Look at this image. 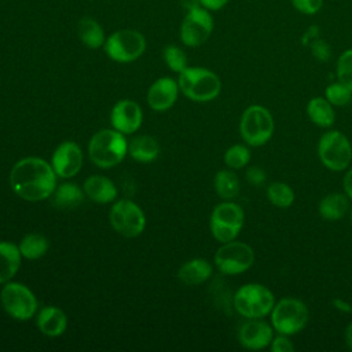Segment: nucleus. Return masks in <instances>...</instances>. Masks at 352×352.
<instances>
[{
	"instance_id": "24",
	"label": "nucleus",
	"mask_w": 352,
	"mask_h": 352,
	"mask_svg": "<svg viewBox=\"0 0 352 352\" xmlns=\"http://www.w3.org/2000/svg\"><path fill=\"white\" fill-rule=\"evenodd\" d=\"M307 114L309 120L320 128H330L336 120L333 104L322 96H315L308 102Z\"/></svg>"
},
{
	"instance_id": "10",
	"label": "nucleus",
	"mask_w": 352,
	"mask_h": 352,
	"mask_svg": "<svg viewBox=\"0 0 352 352\" xmlns=\"http://www.w3.org/2000/svg\"><path fill=\"white\" fill-rule=\"evenodd\" d=\"M254 263V252L250 245L241 241L223 243L216 254L214 264L221 274L238 275L248 271Z\"/></svg>"
},
{
	"instance_id": "5",
	"label": "nucleus",
	"mask_w": 352,
	"mask_h": 352,
	"mask_svg": "<svg viewBox=\"0 0 352 352\" xmlns=\"http://www.w3.org/2000/svg\"><path fill=\"white\" fill-rule=\"evenodd\" d=\"M275 122L270 110L261 104H250L241 116L239 133L245 143L253 147L265 144L274 133Z\"/></svg>"
},
{
	"instance_id": "18",
	"label": "nucleus",
	"mask_w": 352,
	"mask_h": 352,
	"mask_svg": "<svg viewBox=\"0 0 352 352\" xmlns=\"http://www.w3.org/2000/svg\"><path fill=\"white\" fill-rule=\"evenodd\" d=\"M38 330L48 337H58L65 333L67 326L66 315L58 307H44L37 315Z\"/></svg>"
},
{
	"instance_id": "17",
	"label": "nucleus",
	"mask_w": 352,
	"mask_h": 352,
	"mask_svg": "<svg viewBox=\"0 0 352 352\" xmlns=\"http://www.w3.org/2000/svg\"><path fill=\"white\" fill-rule=\"evenodd\" d=\"M179 94V84L170 77H161L153 82L147 92V103L155 111L170 109Z\"/></svg>"
},
{
	"instance_id": "33",
	"label": "nucleus",
	"mask_w": 352,
	"mask_h": 352,
	"mask_svg": "<svg viewBox=\"0 0 352 352\" xmlns=\"http://www.w3.org/2000/svg\"><path fill=\"white\" fill-rule=\"evenodd\" d=\"M164 60L166 66L176 73H180L187 67V56L177 45H166L164 48Z\"/></svg>"
},
{
	"instance_id": "43",
	"label": "nucleus",
	"mask_w": 352,
	"mask_h": 352,
	"mask_svg": "<svg viewBox=\"0 0 352 352\" xmlns=\"http://www.w3.org/2000/svg\"><path fill=\"white\" fill-rule=\"evenodd\" d=\"M349 220H351V223H352V206H349Z\"/></svg>"
},
{
	"instance_id": "7",
	"label": "nucleus",
	"mask_w": 352,
	"mask_h": 352,
	"mask_svg": "<svg viewBox=\"0 0 352 352\" xmlns=\"http://www.w3.org/2000/svg\"><path fill=\"white\" fill-rule=\"evenodd\" d=\"M318 157L327 169L341 172L346 169L352 161L351 142L340 131H327L318 142Z\"/></svg>"
},
{
	"instance_id": "20",
	"label": "nucleus",
	"mask_w": 352,
	"mask_h": 352,
	"mask_svg": "<svg viewBox=\"0 0 352 352\" xmlns=\"http://www.w3.org/2000/svg\"><path fill=\"white\" fill-rule=\"evenodd\" d=\"M349 206V198L345 192H330L320 199L318 210L324 220L337 221L348 213Z\"/></svg>"
},
{
	"instance_id": "14",
	"label": "nucleus",
	"mask_w": 352,
	"mask_h": 352,
	"mask_svg": "<svg viewBox=\"0 0 352 352\" xmlns=\"http://www.w3.org/2000/svg\"><path fill=\"white\" fill-rule=\"evenodd\" d=\"M274 331L272 324L263 320V318L248 319L238 330V340L243 348L258 351L270 346L275 336Z\"/></svg>"
},
{
	"instance_id": "41",
	"label": "nucleus",
	"mask_w": 352,
	"mask_h": 352,
	"mask_svg": "<svg viewBox=\"0 0 352 352\" xmlns=\"http://www.w3.org/2000/svg\"><path fill=\"white\" fill-rule=\"evenodd\" d=\"M345 342L348 348L352 351V322H349V324L345 329Z\"/></svg>"
},
{
	"instance_id": "28",
	"label": "nucleus",
	"mask_w": 352,
	"mask_h": 352,
	"mask_svg": "<svg viewBox=\"0 0 352 352\" xmlns=\"http://www.w3.org/2000/svg\"><path fill=\"white\" fill-rule=\"evenodd\" d=\"M18 248L21 250L22 257L29 260H36L43 257L47 253L50 248V242L41 234H28L22 238Z\"/></svg>"
},
{
	"instance_id": "16",
	"label": "nucleus",
	"mask_w": 352,
	"mask_h": 352,
	"mask_svg": "<svg viewBox=\"0 0 352 352\" xmlns=\"http://www.w3.org/2000/svg\"><path fill=\"white\" fill-rule=\"evenodd\" d=\"M143 114L140 106L129 99L120 100L114 104L110 114L111 125L116 131L129 135L136 132L142 125Z\"/></svg>"
},
{
	"instance_id": "26",
	"label": "nucleus",
	"mask_w": 352,
	"mask_h": 352,
	"mask_svg": "<svg viewBox=\"0 0 352 352\" xmlns=\"http://www.w3.org/2000/svg\"><path fill=\"white\" fill-rule=\"evenodd\" d=\"M77 33L80 40L92 50L100 48L106 38H104V32L102 29V26L92 18L89 16H84L78 21L77 23Z\"/></svg>"
},
{
	"instance_id": "34",
	"label": "nucleus",
	"mask_w": 352,
	"mask_h": 352,
	"mask_svg": "<svg viewBox=\"0 0 352 352\" xmlns=\"http://www.w3.org/2000/svg\"><path fill=\"white\" fill-rule=\"evenodd\" d=\"M290 1L298 12L305 15L316 14L323 6V0H290Z\"/></svg>"
},
{
	"instance_id": "30",
	"label": "nucleus",
	"mask_w": 352,
	"mask_h": 352,
	"mask_svg": "<svg viewBox=\"0 0 352 352\" xmlns=\"http://www.w3.org/2000/svg\"><path fill=\"white\" fill-rule=\"evenodd\" d=\"M224 162L231 169H242L250 162V151L243 144H234L224 153Z\"/></svg>"
},
{
	"instance_id": "32",
	"label": "nucleus",
	"mask_w": 352,
	"mask_h": 352,
	"mask_svg": "<svg viewBox=\"0 0 352 352\" xmlns=\"http://www.w3.org/2000/svg\"><path fill=\"white\" fill-rule=\"evenodd\" d=\"M337 80L352 91V48L345 50L337 59Z\"/></svg>"
},
{
	"instance_id": "42",
	"label": "nucleus",
	"mask_w": 352,
	"mask_h": 352,
	"mask_svg": "<svg viewBox=\"0 0 352 352\" xmlns=\"http://www.w3.org/2000/svg\"><path fill=\"white\" fill-rule=\"evenodd\" d=\"M182 4L186 10H190L192 7H197V6H201L199 4V0H182Z\"/></svg>"
},
{
	"instance_id": "31",
	"label": "nucleus",
	"mask_w": 352,
	"mask_h": 352,
	"mask_svg": "<svg viewBox=\"0 0 352 352\" xmlns=\"http://www.w3.org/2000/svg\"><path fill=\"white\" fill-rule=\"evenodd\" d=\"M324 98L333 106H346L352 100V91L338 80L324 89Z\"/></svg>"
},
{
	"instance_id": "2",
	"label": "nucleus",
	"mask_w": 352,
	"mask_h": 352,
	"mask_svg": "<svg viewBox=\"0 0 352 352\" xmlns=\"http://www.w3.org/2000/svg\"><path fill=\"white\" fill-rule=\"evenodd\" d=\"M128 150L124 133L116 129H102L96 132L88 144L91 161L99 168L109 169L118 165Z\"/></svg>"
},
{
	"instance_id": "40",
	"label": "nucleus",
	"mask_w": 352,
	"mask_h": 352,
	"mask_svg": "<svg viewBox=\"0 0 352 352\" xmlns=\"http://www.w3.org/2000/svg\"><path fill=\"white\" fill-rule=\"evenodd\" d=\"M342 186H344V192L348 195V198L352 201V168L346 172V175L344 176L342 180Z\"/></svg>"
},
{
	"instance_id": "23",
	"label": "nucleus",
	"mask_w": 352,
	"mask_h": 352,
	"mask_svg": "<svg viewBox=\"0 0 352 352\" xmlns=\"http://www.w3.org/2000/svg\"><path fill=\"white\" fill-rule=\"evenodd\" d=\"M50 198L51 204L58 209H74L82 202L84 194L76 183H63L55 187Z\"/></svg>"
},
{
	"instance_id": "39",
	"label": "nucleus",
	"mask_w": 352,
	"mask_h": 352,
	"mask_svg": "<svg viewBox=\"0 0 352 352\" xmlns=\"http://www.w3.org/2000/svg\"><path fill=\"white\" fill-rule=\"evenodd\" d=\"M331 304H333V307H334L338 312H342V314H351V312H352V305H351L348 301H345L344 298L334 297V298L331 300Z\"/></svg>"
},
{
	"instance_id": "8",
	"label": "nucleus",
	"mask_w": 352,
	"mask_h": 352,
	"mask_svg": "<svg viewBox=\"0 0 352 352\" xmlns=\"http://www.w3.org/2000/svg\"><path fill=\"white\" fill-rule=\"evenodd\" d=\"M245 223L243 209L230 199L214 206L210 214V232L221 243L234 241Z\"/></svg>"
},
{
	"instance_id": "11",
	"label": "nucleus",
	"mask_w": 352,
	"mask_h": 352,
	"mask_svg": "<svg viewBox=\"0 0 352 352\" xmlns=\"http://www.w3.org/2000/svg\"><path fill=\"white\" fill-rule=\"evenodd\" d=\"M0 301L4 311L18 320H28L37 312V300L34 294L22 283H6L0 293Z\"/></svg>"
},
{
	"instance_id": "35",
	"label": "nucleus",
	"mask_w": 352,
	"mask_h": 352,
	"mask_svg": "<svg viewBox=\"0 0 352 352\" xmlns=\"http://www.w3.org/2000/svg\"><path fill=\"white\" fill-rule=\"evenodd\" d=\"M309 47H311V51H312V55L320 60V62H326L330 56V48L327 45L326 41H323L322 38H314L311 43H309Z\"/></svg>"
},
{
	"instance_id": "22",
	"label": "nucleus",
	"mask_w": 352,
	"mask_h": 352,
	"mask_svg": "<svg viewBox=\"0 0 352 352\" xmlns=\"http://www.w3.org/2000/svg\"><path fill=\"white\" fill-rule=\"evenodd\" d=\"M21 250L12 242H0V285L8 282L19 270Z\"/></svg>"
},
{
	"instance_id": "12",
	"label": "nucleus",
	"mask_w": 352,
	"mask_h": 352,
	"mask_svg": "<svg viewBox=\"0 0 352 352\" xmlns=\"http://www.w3.org/2000/svg\"><path fill=\"white\" fill-rule=\"evenodd\" d=\"M110 224L121 235L135 238L146 227V217L138 204L129 199L117 201L110 210Z\"/></svg>"
},
{
	"instance_id": "3",
	"label": "nucleus",
	"mask_w": 352,
	"mask_h": 352,
	"mask_svg": "<svg viewBox=\"0 0 352 352\" xmlns=\"http://www.w3.org/2000/svg\"><path fill=\"white\" fill-rule=\"evenodd\" d=\"M179 89L194 102H210L221 91L216 73L205 67H186L179 73Z\"/></svg>"
},
{
	"instance_id": "6",
	"label": "nucleus",
	"mask_w": 352,
	"mask_h": 352,
	"mask_svg": "<svg viewBox=\"0 0 352 352\" xmlns=\"http://www.w3.org/2000/svg\"><path fill=\"white\" fill-rule=\"evenodd\" d=\"M270 315L275 333L289 337L300 333L309 320V311L307 305L301 300L293 297H285L275 301Z\"/></svg>"
},
{
	"instance_id": "37",
	"label": "nucleus",
	"mask_w": 352,
	"mask_h": 352,
	"mask_svg": "<svg viewBox=\"0 0 352 352\" xmlns=\"http://www.w3.org/2000/svg\"><path fill=\"white\" fill-rule=\"evenodd\" d=\"M245 177L250 186L260 187L267 180V172L260 166H250V168H248Z\"/></svg>"
},
{
	"instance_id": "36",
	"label": "nucleus",
	"mask_w": 352,
	"mask_h": 352,
	"mask_svg": "<svg viewBox=\"0 0 352 352\" xmlns=\"http://www.w3.org/2000/svg\"><path fill=\"white\" fill-rule=\"evenodd\" d=\"M270 348L272 352H293L294 351V345L292 342V340L289 338V336L285 334H279L274 336Z\"/></svg>"
},
{
	"instance_id": "4",
	"label": "nucleus",
	"mask_w": 352,
	"mask_h": 352,
	"mask_svg": "<svg viewBox=\"0 0 352 352\" xmlns=\"http://www.w3.org/2000/svg\"><path fill=\"white\" fill-rule=\"evenodd\" d=\"M232 302L239 315L246 319H257L271 314L275 305V296L261 283H246L235 292Z\"/></svg>"
},
{
	"instance_id": "9",
	"label": "nucleus",
	"mask_w": 352,
	"mask_h": 352,
	"mask_svg": "<svg viewBox=\"0 0 352 352\" xmlns=\"http://www.w3.org/2000/svg\"><path fill=\"white\" fill-rule=\"evenodd\" d=\"M107 56L120 63L136 60L146 50L144 36L133 29H121L111 33L104 41Z\"/></svg>"
},
{
	"instance_id": "38",
	"label": "nucleus",
	"mask_w": 352,
	"mask_h": 352,
	"mask_svg": "<svg viewBox=\"0 0 352 352\" xmlns=\"http://www.w3.org/2000/svg\"><path fill=\"white\" fill-rule=\"evenodd\" d=\"M230 0H199V4L208 11H219L227 6Z\"/></svg>"
},
{
	"instance_id": "21",
	"label": "nucleus",
	"mask_w": 352,
	"mask_h": 352,
	"mask_svg": "<svg viewBox=\"0 0 352 352\" xmlns=\"http://www.w3.org/2000/svg\"><path fill=\"white\" fill-rule=\"evenodd\" d=\"M212 264L205 258H192L184 263L177 275L179 279L188 286H197L208 280L212 275Z\"/></svg>"
},
{
	"instance_id": "13",
	"label": "nucleus",
	"mask_w": 352,
	"mask_h": 352,
	"mask_svg": "<svg viewBox=\"0 0 352 352\" xmlns=\"http://www.w3.org/2000/svg\"><path fill=\"white\" fill-rule=\"evenodd\" d=\"M213 18L202 6L187 10V14L180 25V38L187 47L202 45L213 32Z\"/></svg>"
},
{
	"instance_id": "19",
	"label": "nucleus",
	"mask_w": 352,
	"mask_h": 352,
	"mask_svg": "<svg viewBox=\"0 0 352 352\" xmlns=\"http://www.w3.org/2000/svg\"><path fill=\"white\" fill-rule=\"evenodd\" d=\"M84 192L88 198L98 204H109L116 199L117 188L114 183L100 175L89 176L84 183Z\"/></svg>"
},
{
	"instance_id": "15",
	"label": "nucleus",
	"mask_w": 352,
	"mask_h": 352,
	"mask_svg": "<svg viewBox=\"0 0 352 352\" xmlns=\"http://www.w3.org/2000/svg\"><path fill=\"white\" fill-rule=\"evenodd\" d=\"M51 165L56 176L62 179H69L77 175L82 166L81 148L74 142L60 143L52 154Z\"/></svg>"
},
{
	"instance_id": "27",
	"label": "nucleus",
	"mask_w": 352,
	"mask_h": 352,
	"mask_svg": "<svg viewBox=\"0 0 352 352\" xmlns=\"http://www.w3.org/2000/svg\"><path fill=\"white\" fill-rule=\"evenodd\" d=\"M214 190L220 198L232 199L239 194L241 183L238 176L228 169L220 170L214 176Z\"/></svg>"
},
{
	"instance_id": "25",
	"label": "nucleus",
	"mask_w": 352,
	"mask_h": 352,
	"mask_svg": "<svg viewBox=\"0 0 352 352\" xmlns=\"http://www.w3.org/2000/svg\"><path fill=\"white\" fill-rule=\"evenodd\" d=\"M128 153L135 161L151 162L160 154V144L154 138L148 135H140L129 142Z\"/></svg>"
},
{
	"instance_id": "1",
	"label": "nucleus",
	"mask_w": 352,
	"mask_h": 352,
	"mask_svg": "<svg viewBox=\"0 0 352 352\" xmlns=\"http://www.w3.org/2000/svg\"><path fill=\"white\" fill-rule=\"evenodd\" d=\"M12 191L25 201H43L50 198L56 187V173L47 161L26 157L18 161L10 173Z\"/></svg>"
},
{
	"instance_id": "29",
	"label": "nucleus",
	"mask_w": 352,
	"mask_h": 352,
	"mask_svg": "<svg viewBox=\"0 0 352 352\" xmlns=\"http://www.w3.org/2000/svg\"><path fill=\"white\" fill-rule=\"evenodd\" d=\"M267 198L274 206L286 209L293 205L296 194L289 184L283 182H275L267 187Z\"/></svg>"
}]
</instances>
